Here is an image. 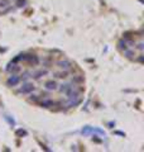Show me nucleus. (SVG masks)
<instances>
[{
	"instance_id": "f257e3e1",
	"label": "nucleus",
	"mask_w": 144,
	"mask_h": 152,
	"mask_svg": "<svg viewBox=\"0 0 144 152\" xmlns=\"http://www.w3.org/2000/svg\"><path fill=\"white\" fill-rule=\"evenodd\" d=\"M20 61L28 62L29 65H38L39 64V58L36 55H31V53H20Z\"/></svg>"
},
{
	"instance_id": "f03ea898",
	"label": "nucleus",
	"mask_w": 144,
	"mask_h": 152,
	"mask_svg": "<svg viewBox=\"0 0 144 152\" xmlns=\"http://www.w3.org/2000/svg\"><path fill=\"white\" fill-rule=\"evenodd\" d=\"M34 84H32V83H25V84H23V86L18 90V94H31L32 91H34Z\"/></svg>"
},
{
	"instance_id": "7ed1b4c3",
	"label": "nucleus",
	"mask_w": 144,
	"mask_h": 152,
	"mask_svg": "<svg viewBox=\"0 0 144 152\" xmlns=\"http://www.w3.org/2000/svg\"><path fill=\"white\" fill-rule=\"evenodd\" d=\"M20 81H22L20 76H18L17 74H12L8 77V80H7V85H8V86H10V88H14V86H17V85Z\"/></svg>"
},
{
	"instance_id": "20e7f679",
	"label": "nucleus",
	"mask_w": 144,
	"mask_h": 152,
	"mask_svg": "<svg viewBox=\"0 0 144 152\" xmlns=\"http://www.w3.org/2000/svg\"><path fill=\"white\" fill-rule=\"evenodd\" d=\"M58 90H60V93H63L66 95H68L72 90H73V84H70V83L63 84V85H61V88Z\"/></svg>"
},
{
	"instance_id": "39448f33",
	"label": "nucleus",
	"mask_w": 144,
	"mask_h": 152,
	"mask_svg": "<svg viewBox=\"0 0 144 152\" xmlns=\"http://www.w3.org/2000/svg\"><path fill=\"white\" fill-rule=\"evenodd\" d=\"M20 70H22L20 66H18L15 62H10V64L7 66V71H8V72H10V74H17Z\"/></svg>"
},
{
	"instance_id": "423d86ee",
	"label": "nucleus",
	"mask_w": 144,
	"mask_h": 152,
	"mask_svg": "<svg viewBox=\"0 0 144 152\" xmlns=\"http://www.w3.org/2000/svg\"><path fill=\"white\" fill-rule=\"evenodd\" d=\"M57 86H58V85H57V83L55 81V80H48V81H46V84H44V88L47 90H49V91L57 90V89H58Z\"/></svg>"
},
{
	"instance_id": "0eeeda50",
	"label": "nucleus",
	"mask_w": 144,
	"mask_h": 152,
	"mask_svg": "<svg viewBox=\"0 0 144 152\" xmlns=\"http://www.w3.org/2000/svg\"><path fill=\"white\" fill-rule=\"evenodd\" d=\"M57 66H58L60 69H62V70H68L72 66V64L68 60H61V61L57 62Z\"/></svg>"
},
{
	"instance_id": "6e6552de",
	"label": "nucleus",
	"mask_w": 144,
	"mask_h": 152,
	"mask_svg": "<svg viewBox=\"0 0 144 152\" xmlns=\"http://www.w3.org/2000/svg\"><path fill=\"white\" fill-rule=\"evenodd\" d=\"M47 74H48L47 70H38V71H36V72L33 74V77L37 79V80H39L42 77H44V76H47Z\"/></svg>"
},
{
	"instance_id": "1a4fd4ad",
	"label": "nucleus",
	"mask_w": 144,
	"mask_h": 152,
	"mask_svg": "<svg viewBox=\"0 0 144 152\" xmlns=\"http://www.w3.org/2000/svg\"><path fill=\"white\" fill-rule=\"evenodd\" d=\"M81 103V98L77 96V98H72V99H68V103H67V107L68 108H72L75 105H79V104Z\"/></svg>"
},
{
	"instance_id": "9d476101",
	"label": "nucleus",
	"mask_w": 144,
	"mask_h": 152,
	"mask_svg": "<svg viewBox=\"0 0 144 152\" xmlns=\"http://www.w3.org/2000/svg\"><path fill=\"white\" fill-rule=\"evenodd\" d=\"M55 105V102L52 99H43L42 103H41V107L42 108H51Z\"/></svg>"
},
{
	"instance_id": "9b49d317",
	"label": "nucleus",
	"mask_w": 144,
	"mask_h": 152,
	"mask_svg": "<svg viewBox=\"0 0 144 152\" xmlns=\"http://www.w3.org/2000/svg\"><path fill=\"white\" fill-rule=\"evenodd\" d=\"M118 47H119V50H121V51H125L128 48V42H127L125 38H124V39H120L118 42Z\"/></svg>"
},
{
	"instance_id": "f8f14e48",
	"label": "nucleus",
	"mask_w": 144,
	"mask_h": 152,
	"mask_svg": "<svg viewBox=\"0 0 144 152\" xmlns=\"http://www.w3.org/2000/svg\"><path fill=\"white\" fill-rule=\"evenodd\" d=\"M124 56L127 57V58H129V60H134V57H135V52H134L133 50H125L124 51Z\"/></svg>"
},
{
	"instance_id": "ddd939ff",
	"label": "nucleus",
	"mask_w": 144,
	"mask_h": 152,
	"mask_svg": "<svg viewBox=\"0 0 144 152\" xmlns=\"http://www.w3.org/2000/svg\"><path fill=\"white\" fill-rule=\"evenodd\" d=\"M56 77H58V79H66L67 77V75H68V72H67V70L65 71H60V72H56Z\"/></svg>"
},
{
	"instance_id": "4468645a",
	"label": "nucleus",
	"mask_w": 144,
	"mask_h": 152,
	"mask_svg": "<svg viewBox=\"0 0 144 152\" xmlns=\"http://www.w3.org/2000/svg\"><path fill=\"white\" fill-rule=\"evenodd\" d=\"M15 134H17V137H24V136L28 134V132L25 129H23V128H20V129H17L15 131Z\"/></svg>"
},
{
	"instance_id": "2eb2a0df",
	"label": "nucleus",
	"mask_w": 144,
	"mask_h": 152,
	"mask_svg": "<svg viewBox=\"0 0 144 152\" xmlns=\"http://www.w3.org/2000/svg\"><path fill=\"white\" fill-rule=\"evenodd\" d=\"M82 134H90L91 132H92V127H89V126H86V127H84L82 128Z\"/></svg>"
},
{
	"instance_id": "dca6fc26",
	"label": "nucleus",
	"mask_w": 144,
	"mask_h": 152,
	"mask_svg": "<svg viewBox=\"0 0 144 152\" xmlns=\"http://www.w3.org/2000/svg\"><path fill=\"white\" fill-rule=\"evenodd\" d=\"M17 1V7L18 8H23L27 5V0H15Z\"/></svg>"
},
{
	"instance_id": "f3484780",
	"label": "nucleus",
	"mask_w": 144,
	"mask_h": 152,
	"mask_svg": "<svg viewBox=\"0 0 144 152\" xmlns=\"http://www.w3.org/2000/svg\"><path fill=\"white\" fill-rule=\"evenodd\" d=\"M9 0H0V8H7L9 5Z\"/></svg>"
},
{
	"instance_id": "a211bd4d",
	"label": "nucleus",
	"mask_w": 144,
	"mask_h": 152,
	"mask_svg": "<svg viewBox=\"0 0 144 152\" xmlns=\"http://www.w3.org/2000/svg\"><path fill=\"white\" fill-rule=\"evenodd\" d=\"M38 99H39V96L36 94H31V96H29V102H37Z\"/></svg>"
},
{
	"instance_id": "6ab92c4d",
	"label": "nucleus",
	"mask_w": 144,
	"mask_h": 152,
	"mask_svg": "<svg viewBox=\"0 0 144 152\" xmlns=\"http://www.w3.org/2000/svg\"><path fill=\"white\" fill-rule=\"evenodd\" d=\"M92 132H96V133H99V134H101L103 137L105 136V132L103 129H100V128H92Z\"/></svg>"
},
{
	"instance_id": "aec40b11",
	"label": "nucleus",
	"mask_w": 144,
	"mask_h": 152,
	"mask_svg": "<svg viewBox=\"0 0 144 152\" xmlns=\"http://www.w3.org/2000/svg\"><path fill=\"white\" fill-rule=\"evenodd\" d=\"M28 77H29V74H28V72H24V74L22 75V77H20V80H27Z\"/></svg>"
},
{
	"instance_id": "412c9836",
	"label": "nucleus",
	"mask_w": 144,
	"mask_h": 152,
	"mask_svg": "<svg viewBox=\"0 0 144 152\" xmlns=\"http://www.w3.org/2000/svg\"><path fill=\"white\" fill-rule=\"evenodd\" d=\"M5 119H7V121H8L9 123H10V124H12V126H14V124H15V122H14V119L12 121V119H10V118H9L8 115H5Z\"/></svg>"
},
{
	"instance_id": "4be33fe9",
	"label": "nucleus",
	"mask_w": 144,
	"mask_h": 152,
	"mask_svg": "<svg viewBox=\"0 0 144 152\" xmlns=\"http://www.w3.org/2000/svg\"><path fill=\"white\" fill-rule=\"evenodd\" d=\"M143 48H144V45H143V42H140V43L138 45V50L139 51H143Z\"/></svg>"
},
{
	"instance_id": "5701e85b",
	"label": "nucleus",
	"mask_w": 144,
	"mask_h": 152,
	"mask_svg": "<svg viewBox=\"0 0 144 152\" xmlns=\"http://www.w3.org/2000/svg\"><path fill=\"white\" fill-rule=\"evenodd\" d=\"M143 60H144V57H143V55H139V57H138V62H143Z\"/></svg>"
},
{
	"instance_id": "b1692460",
	"label": "nucleus",
	"mask_w": 144,
	"mask_h": 152,
	"mask_svg": "<svg viewBox=\"0 0 144 152\" xmlns=\"http://www.w3.org/2000/svg\"><path fill=\"white\" fill-rule=\"evenodd\" d=\"M115 133H116V134H119V136H125L123 132H115Z\"/></svg>"
},
{
	"instance_id": "393cba45",
	"label": "nucleus",
	"mask_w": 144,
	"mask_h": 152,
	"mask_svg": "<svg viewBox=\"0 0 144 152\" xmlns=\"http://www.w3.org/2000/svg\"><path fill=\"white\" fill-rule=\"evenodd\" d=\"M0 14H1V12H0Z\"/></svg>"
}]
</instances>
